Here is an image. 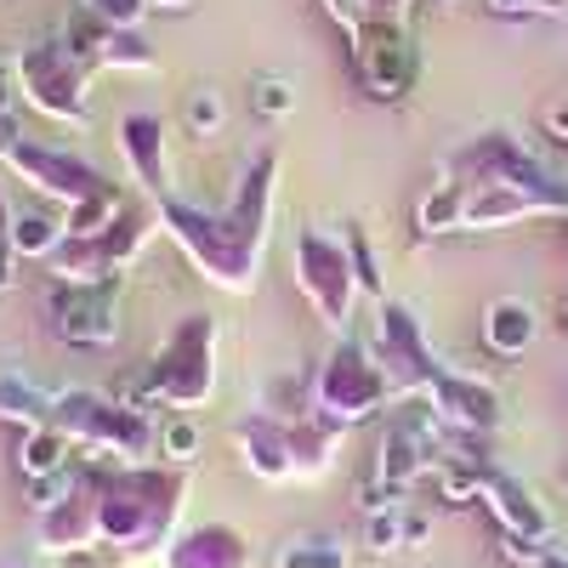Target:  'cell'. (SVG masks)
<instances>
[{"mask_svg":"<svg viewBox=\"0 0 568 568\" xmlns=\"http://www.w3.org/2000/svg\"><path fill=\"white\" fill-rule=\"evenodd\" d=\"M154 393H165L171 404H200L211 393V318H187L171 347L154 358Z\"/></svg>","mask_w":568,"mask_h":568,"instance_id":"6da1fadb","label":"cell"},{"mask_svg":"<svg viewBox=\"0 0 568 568\" xmlns=\"http://www.w3.org/2000/svg\"><path fill=\"white\" fill-rule=\"evenodd\" d=\"M382 393H387V375L375 369L369 358H358L353 347L329 358L324 382H318V398H324L329 426H336V420H358L364 409H375V398H382Z\"/></svg>","mask_w":568,"mask_h":568,"instance_id":"7a4b0ae2","label":"cell"},{"mask_svg":"<svg viewBox=\"0 0 568 568\" xmlns=\"http://www.w3.org/2000/svg\"><path fill=\"white\" fill-rule=\"evenodd\" d=\"M23 80H29V91H34L40 109L74 114V120H80V69H74V52H69V45L40 40L34 52L23 58Z\"/></svg>","mask_w":568,"mask_h":568,"instance_id":"3957f363","label":"cell"},{"mask_svg":"<svg viewBox=\"0 0 568 568\" xmlns=\"http://www.w3.org/2000/svg\"><path fill=\"white\" fill-rule=\"evenodd\" d=\"M296 262H302V291L324 307L329 324H342L347 318V256H342V245L318 240V233H302Z\"/></svg>","mask_w":568,"mask_h":568,"instance_id":"277c9868","label":"cell"},{"mask_svg":"<svg viewBox=\"0 0 568 568\" xmlns=\"http://www.w3.org/2000/svg\"><path fill=\"white\" fill-rule=\"evenodd\" d=\"M409 69L415 63H409V45H404L398 29H387V23L358 29V74H364V85L375 91V98H404Z\"/></svg>","mask_w":568,"mask_h":568,"instance_id":"5b68a950","label":"cell"},{"mask_svg":"<svg viewBox=\"0 0 568 568\" xmlns=\"http://www.w3.org/2000/svg\"><path fill=\"white\" fill-rule=\"evenodd\" d=\"M52 318H58V336H69V342L103 347V342L120 336V318H114V307H109L103 291H69V296L58 291L52 296Z\"/></svg>","mask_w":568,"mask_h":568,"instance_id":"8992f818","label":"cell"},{"mask_svg":"<svg viewBox=\"0 0 568 568\" xmlns=\"http://www.w3.org/2000/svg\"><path fill=\"white\" fill-rule=\"evenodd\" d=\"M12 165L34 182V187H45V194H63V200H91V194H98V176H91L80 160H63V154H45V149H23V142H18V149H12Z\"/></svg>","mask_w":568,"mask_h":568,"instance_id":"52a82bcc","label":"cell"},{"mask_svg":"<svg viewBox=\"0 0 568 568\" xmlns=\"http://www.w3.org/2000/svg\"><path fill=\"white\" fill-rule=\"evenodd\" d=\"M125 154L136 160V171H142V182H165V154H160V125L149 120V114H131L125 120Z\"/></svg>","mask_w":568,"mask_h":568,"instance_id":"ba28073f","label":"cell"},{"mask_svg":"<svg viewBox=\"0 0 568 568\" xmlns=\"http://www.w3.org/2000/svg\"><path fill=\"white\" fill-rule=\"evenodd\" d=\"M489 347L495 353H517L529 336H535V324H529V307H517V302H500L495 313H489Z\"/></svg>","mask_w":568,"mask_h":568,"instance_id":"9c48e42d","label":"cell"},{"mask_svg":"<svg viewBox=\"0 0 568 568\" xmlns=\"http://www.w3.org/2000/svg\"><path fill=\"white\" fill-rule=\"evenodd\" d=\"M63 233L69 227H58V222H45V216H12V245L23 251V256H52L58 245H63Z\"/></svg>","mask_w":568,"mask_h":568,"instance_id":"30bf717a","label":"cell"},{"mask_svg":"<svg viewBox=\"0 0 568 568\" xmlns=\"http://www.w3.org/2000/svg\"><path fill=\"white\" fill-rule=\"evenodd\" d=\"M0 415L40 420V415H45V393H40V387H29L23 375H0Z\"/></svg>","mask_w":568,"mask_h":568,"instance_id":"8fae6325","label":"cell"},{"mask_svg":"<svg viewBox=\"0 0 568 568\" xmlns=\"http://www.w3.org/2000/svg\"><path fill=\"white\" fill-rule=\"evenodd\" d=\"M63 438H69V433H58V426H40V433L23 444V471H34V478H40V471H58Z\"/></svg>","mask_w":568,"mask_h":568,"instance_id":"7c38bea8","label":"cell"},{"mask_svg":"<svg viewBox=\"0 0 568 568\" xmlns=\"http://www.w3.org/2000/svg\"><path fill=\"white\" fill-rule=\"evenodd\" d=\"M251 109H256V114H267V120H278V114H291V109H296V91L284 85L278 74H267V80H256V85H251Z\"/></svg>","mask_w":568,"mask_h":568,"instance_id":"4fadbf2b","label":"cell"},{"mask_svg":"<svg viewBox=\"0 0 568 568\" xmlns=\"http://www.w3.org/2000/svg\"><path fill=\"white\" fill-rule=\"evenodd\" d=\"M85 12L98 18L103 29H131L142 18V0H85Z\"/></svg>","mask_w":568,"mask_h":568,"instance_id":"5bb4252c","label":"cell"},{"mask_svg":"<svg viewBox=\"0 0 568 568\" xmlns=\"http://www.w3.org/2000/svg\"><path fill=\"white\" fill-rule=\"evenodd\" d=\"M284 568H342V551L329 540H302L296 551H284Z\"/></svg>","mask_w":568,"mask_h":568,"instance_id":"9a60e30c","label":"cell"},{"mask_svg":"<svg viewBox=\"0 0 568 568\" xmlns=\"http://www.w3.org/2000/svg\"><path fill=\"white\" fill-rule=\"evenodd\" d=\"M187 125H194V131H216V125H222L216 91H194V103H187Z\"/></svg>","mask_w":568,"mask_h":568,"instance_id":"2e32d148","label":"cell"},{"mask_svg":"<svg viewBox=\"0 0 568 568\" xmlns=\"http://www.w3.org/2000/svg\"><path fill=\"white\" fill-rule=\"evenodd\" d=\"M165 449H171V455H187V449H194V426H187V420L171 426V433H165Z\"/></svg>","mask_w":568,"mask_h":568,"instance_id":"e0dca14e","label":"cell"},{"mask_svg":"<svg viewBox=\"0 0 568 568\" xmlns=\"http://www.w3.org/2000/svg\"><path fill=\"white\" fill-rule=\"evenodd\" d=\"M149 7H165V12H187L194 0H149Z\"/></svg>","mask_w":568,"mask_h":568,"instance_id":"ac0fdd59","label":"cell"},{"mask_svg":"<svg viewBox=\"0 0 568 568\" xmlns=\"http://www.w3.org/2000/svg\"><path fill=\"white\" fill-rule=\"evenodd\" d=\"M562 324H568V302H562Z\"/></svg>","mask_w":568,"mask_h":568,"instance_id":"d6986e66","label":"cell"},{"mask_svg":"<svg viewBox=\"0 0 568 568\" xmlns=\"http://www.w3.org/2000/svg\"><path fill=\"white\" fill-rule=\"evenodd\" d=\"M0 91H7V85H0Z\"/></svg>","mask_w":568,"mask_h":568,"instance_id":"ffe728a7","label":"cell"}]
</instances>
